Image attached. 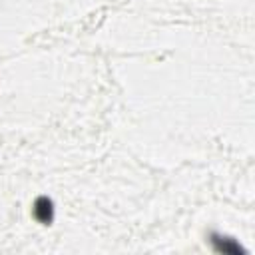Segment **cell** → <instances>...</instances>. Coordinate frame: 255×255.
<instances>
[{"instance_id": "2", "label": "cell", "mask_w": 255, "mask_h": 255, "mask_svg": "<svg viewBox=\"0 0 255 255\" xmlns=\"http://www.w3.org/2000/svg\"><path fill=\"white\" fill-rule=\"evenodd\" d=\"M34 215L40 223H50L52 221V203L48 199H38L34 205Z\"/></svg>"}, {"instance_id": "1", "label": "cell", "mask_w": 255, "mask_h": 255, "mask_svg": "<svg viewBox=\"0 0 255 255\" xmlns=\"http://www.w3.org/2000/svg\"><path fill=\"white\" fill-rule=\"evenodd\" d=\"M211 243H213V247L217 249V251H221V253H229V255H237V253H245V249L235 241V239H231V237H221V235H213V239H211Z\"/></svg>"}]
</instances>
